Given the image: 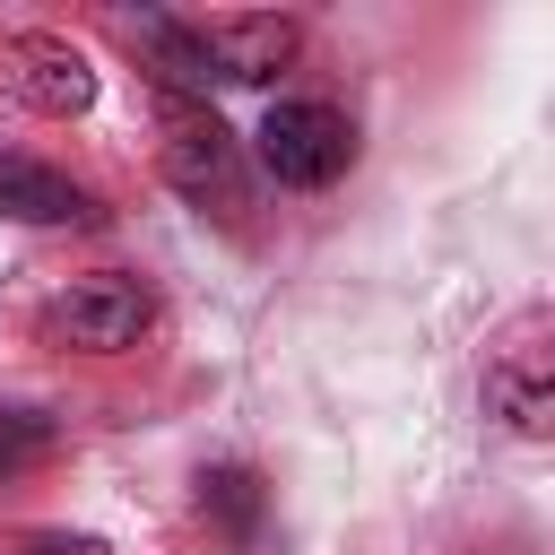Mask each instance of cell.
I'll list each match as a JSON object with an SVG mask.
<instances>
[{"mask_svg": "<svg viewBox=\"0 0 555 555\" xmlns=\"http://www.w3.org/2000/svg\"><path fill=\"white\" fill-rule=\"evenodd\" d=\"M251 147H260V173L286 182V191H330V182L356 165V130H347V113L321 104V95L269 104L260 130H251Z\"/></svg>", "mask_w": 555, "mask_h": 555, "instance_id": "6da1fadb", "label": "cell"}, {"mask_svg": "<svg viewBox=\"0 0 555 555\" xmlns=\"http://www.w3.org/2000/svg\"><path fill=\"white\" fill-rule=\"evenodd\" d=\"M156 121H165V182L199 208H243V147L234 130L191 104V95H156Z\"/></svg>", "mask_w": 555, "mask_h": 555, "instance_id": "7a4b0ae2", "label": "cell"}, {"mask_svg": "<svg viewBox=\"0 0 555 555\" xmlns=\"http://www.w3.org/2000/svg\"><path fill=\"white\" fill-rule=\"evenodd\" d=\"M147 321H156V295H147L130 269L69 278V286L52 295V312H43V330H52L61 347H78V356H121V347L147 338Z\"/></svg>", "mask_w": 555, "mask_h": 555, "instance_id": "3957f363", "label": "cell"}, {"mask_svg": "<svg viewBox=\"0 0 555 555\" xmlns=\"http://www.w3.org/2000/svg\"><path fill=\"white\" fill-rule=\"evenodd\" d=\"M217 87H260L295 61V17H191Z\"/></svg>", "mask_w": 555, "mask_h": 555, "instance_id": "277c9868", "label": "cell"}, {"mask_svg": "<svg viewBox=\"0 0 555 555\" xmlns=\"http://www.w3.org/2000/svg\"><path fill=\"white\" fill-rule=\"evenodd\" d=\"M9 95L35 104V113H52V121H69V113L95 104V69H87V52L61 43V35H17V43H9Z\"/></svg>", "mask_w": 555, "mask_h": 555, "instance_id": "5b68a950", "label": "cell"}, {"mask_svg": "<svg viewBox=\"0 0 555 555\" xmlns=\"http://www.w3.org/2000/svg\"><path fill=\"white\" fill-rule=\"evenodd\" d=\"M486 408L512 425V434H546L555 425V399H546V347H538V321H520L503 347H494V364H486Z\"/></svg>", "mask_w": 555, "mask_h": 555, "instance_id": "8992f818", "label": "cell"}, {"mask_svg": "<svg viewBox=\"0 0 555 555\" xmlns=\"http://www.w3.org/2000/svg\"><path fill=\"white\" fill-rule=\"evenodd\" d=\"M0 217H17V225H87L95 217V191L69 182L43 156H0Z\"/></svg>", "mask_w": 555, "mask_h": 555, "instance_id": "52a82bcc", "label": "cell"}, {"mask_svg": "<svg viewBox=\"0 0 555 555\" xmlns=\"http://www.w3.org/2000/svg\"><path fill=\"white\" fill-rule=\"evenodd\" d=\"M199 520L234 546V555H260V520H269V486L251 468H199Z\"/></svg>", "mask_w": 555, "mask_h": 555, "instance_id": "ba28073f", "label": "cell"}, {"mask_svg": "<svg viewBox=\"0 0 555 555\" xmlns=\"http://www.w3.org/2000/svg\"><path fill=\"white\" fill-rule=\"evenodd\" d=\"M43 451H52V425L26 416V408H0V486H9L17 468H35Z\"/></svg>", "mask_w": 555, "mask_h": 555, "instance_id": "9c48e42d", "label": "cell"}, {"mask_svg": "<svg viewBox=\"0 0 555 555\" xmlns=\"http://www.w3.org/2000/svg\"><path fill=\"white\" fill-rule=\"evenodd\" d=\"M0 555H104V538H87V529H17Z\"/></svg>", "mask_w": 555, "mask_h": 555, "instance_id": "30bf717a", "label": "cell"}]
</instances>
